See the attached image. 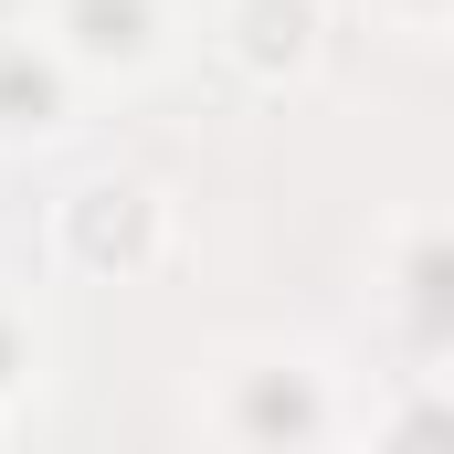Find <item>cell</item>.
<instances>
[{"label":"cell","mask_w":454,"mask_h":454,"mask_svg":"<svg viewBox=\"0 0 454 454\" xmlns=\"http://www.w3.org/2000/svg\"><path fill=\"white\" fill-rule=\"evenodd\" d=\"M169 243V201L159 191H137V180H96V191H74L64 201V254L74 264H148Z\"/></svg>","instance_id":"6da1fadb"},{"label":"cell","mask_w":454,"mask_h":454,"mask_svg":"<svg viewBox=\"0 0 454 454\" xmlns=\"http://www.w3.org/2000/svg\"><path fill=\"white\" fill-rule=\"evenodd\" d=\"M53 43H64V64L137 74V64H159V0H53Z\"/></svg>","instance_id":"7a4b0ae2"},{"label":"cell","mask_w":454,"mask_h":454,"mask_svg":"<svg viewBox=\"0 0 454 454\" xmlns=\"http://www.w3.org/2000/svg\"><path fill=\"white\" fill-rule=\"evenodd\" d=\"M223 43L254 74H307L317 64V0H223Z\"/></svg>","instance_id":"3957f363"},{"label":"cell","mask_w":454,"mask_h":454,"mask_svg":"<svg viewBox=\"0 0 454 454\" xmlns=\"http://www.w3.org/2000/svg\"><path fill=\"white\" fill-rule=\"evenodd\" d=\"M0 127H64V43L43 32H0Z\"/></svg>","instance_id":"277c9868"},{"label":"cell","mask_w":454,"mask_h":454,"mask_svg":"<svg viewBox=\"0 0 454 454\" xmlns=\"http://www.w3.org/2000/svg\"><path fill=\"white\" fill-rule=\"evenodd\" d=\"M21 359H32V339H21V317H11V307H0V380H11V370H21Z\"/></svg>","instance_id":"5b68a950"},{"label":"cell","mask_w":454,"mask_h":454,"mask_svg":"<svg viewBox=\"0 0 454 454\" xmlns=\"http://www.w3.org/2000/svg\"><path fill=\"white\" fill-rule=\"evenodd\" d=\"M391 11H412V21H454V0H391Z\"/></svg>","instance_id":"8992f818"}]
</instances>
